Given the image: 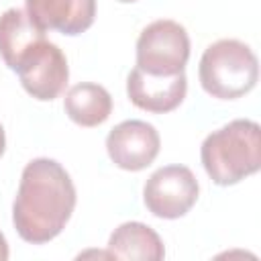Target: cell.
<instances>
[{"instance_id": "cell-1", "label": "cell", "mask_w": 261, "mask_h": 261, "mask_svg": "<svg viewBox=\"0 0 261 261\" xmlns=\"http://www.w3.org/2000/svg\"><path fill=\"white\" fill-rule=\"evenodd\" d=\"M75 208V188L55 159L39 157L24 165L12 204V222L22 241L43 245L55 239Z\"/></svg>"}, {"instance_id": "cell-14", "label": "cell", "mask_w": 261, "mask_h": 261, "mask_svg": "<svg viewBox=\"0 0 261 261\" xmlns=\"http://www.w3.org/2000/svg\"><path fill=\"white\" fill-rule=\"evenodd\" d=\"M4 147H6V137H4V128L0 124V155L4 153Z\"/></svg>"}, {"instance_id": "cell-2", "label": "cell", "mask_w": 261, "mask_h": 261, "mask_svg": "<svg viewBox=\"0 0 261 261\" xmlns=\"http://www.w3.org/2000/svg\"><path fill=\"white\" fill-rule=\"evenodd\" d=\"M202 165L218 186H232L261 167V128L255 120L237 118L210 133L200 149Z\"/></svg>"}, {"instance_id": "cell-11", "label": "cell", "mask_w": 261, "mask_h": 261, "mask_svg": "<svg viewBox=\"0 0 261 261\" xmlns=\"http://www.w3.org/2000/svg\"><path fill=\"white\" fill-rule=\"evenodd\" d=\"M108 257L161 261L165 257V249L159 234L151 226L143 222H124L110 234Z\"/></svg>"}, {"instance_id": "cell-10", "label": "cell", "mask_w": 261, "mask_h": 261, "mask_svg": "<svg viewBox=\"0 0 261 261\" xmlns=\"http://www.w3.org/2000/svg\"><path fill=\"white\" fill-rule=\"evenodd\" d=\"M45 31L22 8H8L0 14V55L4 63L18 71L29 55L43 43Z\"/></svg>"}, {"instance_id": "cell-3", "label": "cell", "mask_w": 261, "mask_h": 261, "mask_svg": "<svg viewBox=\"0 0 261 261\" xmlns=\"http://www.w3.org/2000/svg\"><path fill=\"white\" fill-rule=\"evenodd\" d=\"M202 88L220 100H234L251 92L259 77V63L249 45L220 39L206 47L198 67Z\"/></svg>"}, {"instance_id": "cell-9", "label": "cell", "mask_w": 261, "mask_h": 261, "mask_svg": "<svg viewBox=\"0 0 261 261\" xmlns=\"http://www.w3.org/2000/svg\"><path fill=\"white\" fill-rule=\"evenodd\" d=\"M29 16L43 29L63 35L88 31L96 16V0H24Z\"/></svg>"}, {"instance_id": "cell-8", "label": "cell", "mask_w": 261, "mask_h": 261, "mask_svg": "<svg viewBox=\"0 0 261 261\" xmlns=\"http://www.w3.org/2000/svg\"><path fill=\"white\" fill-rule=\"evenodd\" d=\"M186 90L188 80L184 71L175 75H151L135 67L126 80V94L130 102L137 108L155 114L177 108L186 98Z\"/></svg>"}, {"instance_id": "cell-4", "label": "cell", "mask_w": 261, "mask_h": 261, "mask_svg": "<svg viewBox=\"0 0 261 261\" xmlns=\"http://www.w3.org/2000/svg\"><path fill=\"white\" fill-rule=\"evenodd\" d=\"M190 57V37L186 29L169 18L147 24L137 39V67L151 75L181 73Z\"/></svg>"}, {"instance_id": "cell-7", "label": "cell", "mask_w": 261, "mask_h": 261, "mask_svg": "<svg viewBox=\"0 0 261 261\" xmlns=\"http://www.w3.org/2000/svg\"><path fill=\"white\" fill-rule=\"evenodd\" d=\"M16 73L20 75L22 88L33 98L43 102L55 100L63 92L69 77L67 59L51 41H43L18 67Z\"/></svg>"}, {"instance_id": "cell-15", "label": "cell", "mask_w": 261, "mask_h": 261, "mask_svg": "<svg viewBox=\"0 0 261 261\" xmlns=\"http://www.w3.org/2000/svg\"><path fill=\"white\" fill-rule=\"evenodd\" d=\"M118 2H135V0H118Z\"/></svg>"}, {"instance_id": "cell-6", "label": "cell", "mask_w": 261, "mask_h": 261, "mask_svg": "<svg viewBox=\"0 0 261 261\" xmlns=\"http://www.w3.org/2000/svg\"><path fill=\"white\" fill-rule=\"evenodd\" d=\"M161 147L159 133L145 120H124L106 137V151L114 165L126 171L149 167Z\"/></svg>"}, {"instance_id": "cell-13", "label": "cell", "mask_w": 261, "mask_h": 261, "mask_svg": "<svg viewBox=\"0 0 261 261\" xmlns=\"http://www.w3.org/2000/svg\"><path fill=\"white\" fill-rule=\"evenodd\" d=\"M6 259H8V245H6L4 234L0 232V261H6Z\"/></svg>"}, {"instance_id": "cell-5", "label": "cell", "mask_w": 261, "mask_h": 261, "mask_svg": "<svg viewBox=\"0 0 261 261\" xmlns=\"http://www.w3.org/2000/svg\"><path fill=\"white\" fill-rule=\"evenodd\" d=\"M198 179L186 165H165L151 173L143 188V200L151 214L159 218H179L198 200Z\"/></svg>"}, {"instance_id": "cell-12", "label": "cell", "mask_w": 261, "mask_h": 261, "mask_svg": "<svg viewBox=\"0 0 261 261\" xmlns=\"http://www.w3.org/2000/svg\"><path fill=\"white\" fill-rule=\"evenodd\" d=\"M65 112L80 126H98L112 112V98L98 84H75L65 94Z\"/></svg>"}]
</instances>
